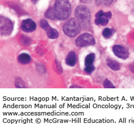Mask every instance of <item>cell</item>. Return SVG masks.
I'll return each instance as SVG.
<instances>
[{
  "label": "cell",
  "mask_w": 134,
  "mask_h": 124,
  "mask_svg": "<svg viewBox=\"0 0 134 124\" xmlns=\"http://www.w3.org/2000/svg\"><path fill=\"white\" fill-rule=\"evenodd\" d=\"M103 87H104L105 88H115V87L114 86V85L111 83V82L109 79L105 80V81L103 82Z\"/></svg>",
  "instance_id": "cell-17"
},
{
  "label": "cell",
  "mask_w": 134,
  "mask_h": 124,
  "mask_svg": "<svg viewBox=\"0 0 134 124\" xmlns=\"http://www.w3.org/2000/svg\"><path fill=\"white\" fill-rule=\"evenodd\" d=\"M94 70H95V67L93 65L90 66H85V68L84 69V71L88 74H91L94 71Z\"/></svg>",
  "instance_id": "cell-19"
},
{
  "label": "cell",
  "mask_w": 134,
  "mask_h": 124,
  "mask_svg": "<svg viewBox=\"0 0 134 124\" xmlns=\"http://www.w3.org/2000/svg\"><path fill=\"white\" fill-rule=\"evenodd\" d=\"M21 29L25 32H31L36 28V25L34 21L30 19L23 20L21 24Z\"/></svg>",
  "instance_id": "cell-8"
},
{
  "label": "cell",
  "mask_w": 134,
  "mask_h": 124,
  "mask_svg": "<svg viewBox=\"0 0 134 124\" xmlns=\"http://www.w3.org/2000/svg\"><path fill=\"white\" fill-rule=\"evenodd\" d=\"M38 0H32V1L33 2H34V3H35L36 1H38Z\"/></svg>",
  "instance_id": "cell-23"
},
{
  "label": "cell",
  "mask_w": 134,
  "mask_h": 124,
  "mask_svg": "<svg viewBox=\"0 0 134 124\" xmlns=\"http://www.w3.org/2000/svg\"><path fill=\"white\" fill-rule=\"evenodd\" d=\"M41 27L46 32L48 37L51 39H55L58 38L59 32L56 29L50 26L46 19H42L40 22Z\"/></svg>",
  "instance_id": "cell-6"
},
{
  "label": "cell",
  "mask_w": 134,
  "mask_h": 124,
  "mask_svg": "<svg viewBox=\"0 0 134 124\" xmlns=\"http://www.w3.org/2000/svg\"><path fill=\"white\" fill-rule=\"evenodd\" d=\"M31 57L27 53H22L18 56V61L22 64H27L31 62Z\"/></svg>",
  "instance_id": "cell-10"
},
{
  "label": "cell",
  "mask_w": 134,
  "mask_h": 124,
  "mask_svg": "<svg viewBox=\"0 0 134 124\" xmlns=\"http://www.w3.org/2000/svg\"><path fill=\"white\" fill-rule=\"evenodd\" d=\"M105 13L103 12L102 10H99V11L97 12L96 14V18H100L102 17V16L104 15Z\"/></svg>",
  "instance_id": "cell-20"
},
{
  "label": "cell",
  "mask_w": 134,
  "mask_h": 124,
  "mask_svg": "<svg viewBox=\"0 0 134 124\" xmlns=\"http://www.w3.org/2000/svg\"><path fill=\"white\" fill-rule=\"evenodd\" d=\"M75 15L77 21L83 28H88L90 23V12L85 5H79L76 8Z\"/></svg>",
  "instance_id": "cell-2"
},
{
  "label": "cell",
  "mask_w": 134,
  "mask_h": 124,
  "mask_svg": "<svg viewBox=\"0 0 134 124\" xmlns=\"http://www.w3.org/2000/svg\"><path fill=\"white\" fill-rule=\"evenodd\" d=\"M113 51L114 55L120 59L125 60L129 57V53L128 51L122 45H114L113 47Z\"/></svg>",
  "instance_id": "cell-7"
},
{
  "label": "cell",
  "mask_w": 134,
  "mask_h": 124,
  "mask_svg": "<svg viewBox=\"0 0 134 124\" xmlns=\"http://www.w3.org/2000/svg\"><path fill=\"white\" fill-rule=\"evenodd\" d=\"M63 29L66 36L74 37L80 32L81 30V25L77 19L71 18L65 23L63 26Z\"/></svg>",
  "instance_id": "cell-3"
},
{
  "label": "cell",
  "mask_w": 134,
  "mask_h": 124,
  "mask_svg": "<svg viewBox=\"0 0 134 124\" xmlns=\"http://www.w3.org/2000/svg\"><path fill=\"white\" fill-rule=\"evenodd\" d=\"M95 39L92 35L85 33L80 35L76 40V44L79 47H85L95 44Z\"/></svg>",
  "instance_id": "cell-4"
},
{
  "label": "cell",
  "mask_w": 134,
  "mask_h": 124,
  "mask_svg": "<svg viewBox=\"0 0 134 124\" xmlns=\"http://www.w3.org/2000/svg\"><path fill=\"white\" fill-rule=\"evenodd\" d=\"M1 35L9 36L12 33L13 29V24L10 19L5 16H1Z\"/></svg>",
  "instance_id": "cell-5"
},
{
  "label": "cell",
  "mask_w": 134,
  "mask_h": 124,
  "mask_svg": "<svg viewBox=\"0 0 134 124\" xmlns=\"http://www.w3.org/2000/svg\"><path fill=\"white\" fill-rule=\"evenodd\" d=\"M104 17H105V18H106L107 19H110L111 18V16H112V13L110 12V11H108V12H107V13H105V14H104Z\"/></svg>",
  "instance_id": "cell-21"
},
{
  "label": "cell",
  "mask_w": 134,
  "mask_h": 124,
  "mask_svg": "<svg viewBox=\"0 0 134 124\" xmlns=\"http://www.w3.org/2000/svg\"><path fill=\"white\" fill-rule=\"evenodd\" d=\"M107 63H108V65L109 68L114 70V71H117V70H119L120 69V65L119 63L115 61V60H112V59H108L107 60Z\"/></svg>",
  "instance_id": "cell-11"
},
{
  "label": "cell",
  "mask_w": 134,
  "mask_h": 124,
  "mask_svg": "<svg viewBox=\"0 0 134 124\" xmlns=\"http://www.w3.org/2000/svg\"><path fill=\"white\" fill-rule=\"evenodd\" d=\"M44 15L46 18H47L49 19H51V20L57 19L56 14L55 12V9L53 8H51L49 9H48L47 10V11L45 13Z\"/></svg>",
  "instance_id": "cell-13"
},
{
  "label": "cell",
  "mask_w": 134,
  "mask_h": 124,
  "mask_svg": "<svg viewBox=\"0 0 134 124\" xmlns=\"http://www.w3.org/2000/svg\"><path fill=\"white\" fill-rule=\"evenodd\" d=\"M55 12L57 19L64 21L71 15V6L68 0H56Z\"/></svg>",
  "instance_id": "cell-1"
},
{
  "label": "cell",
  "mask_w": 134,
  "mask_h": 124,
  "mask_svg": "<svg viewBox=\"0 0 134 124\" xmlns=\"http://www.w3.org/2000/svg\"><path fill=\"white\" fill-rule=\"evenodd\" d=\"M96 58V56L94 53H90L88 55H87L85 59V66H88L93 65V63L94 61Z\"/></svg>",
  "instance_id": "cell-12"
},
{
  "label": "cell",
  "mask_w": 134,
  "mask_h": 124,
  "mask_svg": "<svg viewBox=\"0 0 134 124\" xmlns=\"http://www.w3.org/2000/svg\"><path fill=\"white\" fill-rule=\"evenodd\" d=\"M109 19L106 18L100 17V18H96L95 19V23L97 25H101V26H106L108 24Z\"/></svg>",
  "instance_id": "cell-14"
},
{
  "label": "cell",
  "mask_w": 134,
  "mask_h": 124,
  "mask_svg": "<svg viewBox=\"0 0 134 124\" xmlns=\"http://www.w3.org/2000/svg\"><path fill=\"white\" fill-rule=\"evenodd\" d=\"M77 62V56L75 52H70L67 55L65 59V63L69 66H75Z\"/></svg>",
  "instance_id": "cell-9"
},
{
  "label": "cell",
  "mask_w": 134,
  "mask_h": 124,
  "mask_svg": "<svg viewBox=\"0 0 134 124\" xmlns=\"http://www.w3.org/2000/svg\"><path fill=\"white\" fill-rule=\"evenodd\" d=\"M113 29L109 28H106L103 29L102 32V35L105 39H109L113 36Z\"/></svg>",
  "instance_id": "cell-15"
},
{
  "label": "cell",
  "mask_w": 134,
  "mask_h": 124,
  "mask_svg": "<svg viewBox=\"0 0 134 124\" xmlns=\"http://www.w3.org/2000/svg\"><path fill=\"white\" fill-rule=\"evenodd\" d=\"M15 86L19 88H23L25 87V85L24 84V82L22 81L21 79H17L15 80Z\"/></svg>",
  "instance_id": "cell-18"
},
{
  "label": "cell",
  "mask_w": 134,
  "mask_h": 124,
  "mask_svg": "<svg viewBox=\"0 0 134 124\" xmlns=\"http://www.w3.org/2000/svg\"><path fill=\"white\" fill-rule=\"evenodd\" d=\"M114 0H96L97 5L102 6H109L111 5Z\"/></svg>",
  "instance_id": "cell-16"
},
{
  "label": "cell",
  "mask_w": 134,
  "mask_h": 124,
  "mask_svg": "<svg viewBox=\"0 0 134 124\" xmlns=\"http://www.w3.org/2000/svg\"><path fill=\"white\" fill-rule=\"evenodd\" d=\"M80 1L83 3H88V2H90V1H91L92 0H80Z\"/></svg>",
  "instance_id": "cell-22"
}]
</instances>
